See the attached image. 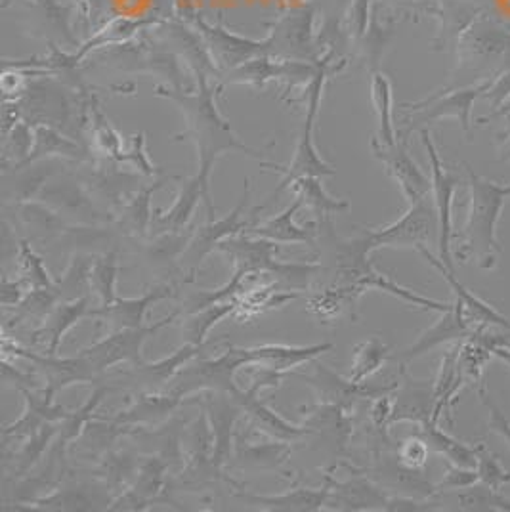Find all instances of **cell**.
<instances>
[{
    "label": "cell",
    "mask_w": 510,
    "mask_h": 512,
    "mask_svg": "<svg viewBox=\"0 0 510 512\" xmlns=\"http://www.w3.org/2000/svg\"><path fill=\"white\" fill-rule=\"evenodd\" d=\"M2 383L10 384L18 392H22L25 388H41L37 377L14 367L8 358H2Z\"/></svg>",
    "instance_id": "obj_53"
},
{
    "label": "cell",
    "mask_w": 510,
    "mask_h": 512,
    "mask_svg": "<svg viewBox=\"0 0 510 512\" xmlns=\"http://www.w3.org/2000/svg\"><path fill=\"white\" fill-rule=\"evenodd\" d=\"M419 253L425 256L426 260L430 262L432 268H436L444 279L447 281V285L451 287L453 295H455V302L465 310V314L468 316V320L472 321L476 325V329H491V327H501L505 331H510V320L505 318L501 312H497L493 306H489L486 300L476 297L472 291H468L467 287L455 278V272L449 270L446 264L440 260V256H434L428 247L419 249Z\"/></svg>",
    "instance_id": "obj_23"
},
{
    "label": "cell",
    "mask_w": 510,
    "mask_h": 512,
    "mask_svg": "<svg viewBox=\"0 0 510 512\" xmlns=\"http://www.w3.org/2000/svg\"><path fill=\"white\" fill-rule=\"evenodd\" d=\"M279 243L256 237V235H234L220 243L218 253L228 256L232 262V270H241L245 274H258L270 283L281 260L277 258Z\"/></svg>",
    "instance_id": "obj_11"
},
{
    "label": "cell",
    "mask_w": 510,
    "mask_h": 512,
    "mask_svg": "<svg viewBox=\"0 0 510 512\" xmlns=\"http://www.w3.org/2000/svg\"><path fill=\"white\" fill-rule=\"evenodd\" d=\"M201 409L207 413L211 432H213V459L218 469L226 470L232 463L235 446V428L243 407L237 404L232 394L203 392Z\"/></svg>",
    "instance_id": "obj_10"
},
{
    "label": "cell",
    "mask_w": 510,
    "mask_h": 512,
    "mask_svg": "<svg viewBox=\"0 0 510 512\" xmlns=\"http://www.w3.org/2000/svg\"><path fill=\"white\" fill-rule=\"evenodd\" d=\"M167 472L170 467L161 457L146 455L134 482L111 501L109 511H146L153 503L172 505L174 501L167 495L170 486Z\"/></svg>",
    "instance_id": "obj_8"
},
{
    "label": "cell",
    "mask_w": 510,
    "mask_h": 512,
    "mask_svg": "<svg viewBox=\"0 0 510 512\" xmlns=\"http://www.w3.org/2000/svg\"><path fill=\"white\" fill-rule=\"evenodd\" d=\"M388 358H390V346L379 337H371L367 341L356 344L352 354V371L348 379L352 383H367L373 375H377L383 369Z\"/></svg>",
    "instance_id": "obj_38"
},
{
    "label": "cell",
    "mask_w": 510,
    "mask_h": 512,
    "mask_svg": "<svg viewBox=\"0 0 510 512\" xmlns=\"http://www.w3.org/2000/svg\"><path fill=\"white\" fill-rule=\"evenodd\" d=\"M474 331H478L476 325L468 320L465 310L453 300V308L442 312V318L432 327H428L425 333H421L419 339L402 352L400 360L404 363L411 362L447 342L467 341Z\"/></svg>",
    "instance_id": "obj_20"
},
{
    "label": "cell",
    "mask_w": 510,
    "mask_h": 512,
    "mask_svg": "<svg viewBox=\"0 0 510 512\" xmlns=\"http://www.w3.org/2000/svg\"><path fill=\"white\" fill-rule=\"evenodd\" d=\"M459 350L461 342H457L449 352L444 354L438 375L434 379V413L432 423H438L444 415L451 421V409L457 402L461 388L467 384V379L459 365Z\"/></svg>",
    "instance_id": "obj_31"
},
{
    "label": "cell",
    "mask_w": 510,
    "mask_h": 512,
    "mask_svg": "<svg viewBox=\"0 0 510 512\" xmlns=\"http://www.w3.org/2000/svg\"><path fill=\"white\" fill-rule=\"evenodd\" d=\"M470 188L472 201L459 256L476 260L482 270H491L495 268L497 253L501 251L497 243V222L510 188L491 184L474 174H470Z\"/></svg>",
    "instance_id": "obj_1"
},
{
    "label": "cell",
    "mask_w": 510,
    "mask_h": 512,
    "mask_svg": "<svg viewBox=\"0 0 510 512\" xmlns=\"http://www.w3.org/2000/svg\"><path fill=\"white\" fill-rule=\"evenodd\" d=\"M237 306H239V297L218 302L209 308H201L197 312L184 314V320L180 325L182 344H195V346L207 344V337L214 325L235 314Z\"/></svg>",
    "instance_id": "obj_34"
},
{
    "label": "cell",
    "mask_w": 510,
    "mask_h": 512,
    "mask_svg": "<svg viewBox=\"0 0 510 512\" xmlns=\"http://www.w3.org/2000/svg\"><path fill=\"white\" fill-rule=\"evenodd\" d=\"M60 302L56 289H31L23 297L22 302L14 308L12 321L37 320L43 321L54 306Z\"/></svg>",
    "instance_id": "obj_45"
},
{
    "label": "cell",
    "mask_w": 510,
    "mask_h": 512,
    "mask_svg": "<svg viewBox=\"0 0 510 512\" xmlns=\"http://www.w3.org/2000/svg\"><path fill=\"white\" fill-rule=\"evenodd\" d=\"M18 260H20V279L31 289H54L56 279L44 266V260L33 251L29 241H20L18 245Z\"/></svg>",
    "instance_id": "obj_43"
},
{
    "label": "cell",
    "mask_w": 510,
    "mask_h": 512,
    "mask_svg": "<svg viewBox=\"0 0 510 512\" xmlns=\"http://www.w3.org/2000/svg\"><path fill=\"white\" fill-rule=\"evenodd\" d=\"M430 165H432V192H434V207L438 213V222H440V241H438V256L446 264L449 270L455 272L453 264V255H451V235H453V222H451V209H453V195L457 188V180L449 176L440 163V157L436 153V148L430 140V134L423 132Z\"/></svg>",
    "instance_id": "obj_14"
},
{
    "label": "cell",
    "mask_w": 510,
    "mask_h": 512,
    "mask_svg": "<svg viewBox=\"0 0 510 512\" xmlns=\"http://www.w3.org/2000/svg\"><path fill=\"white\" fill-rule=\"evenodd\" d=\"M302 207V199L295 197V203L291 207H287L283 213L276 214L260 224H253L247 234L256 235V237H264L270 241H276L279 245H295L302 243L308 247H316L319 237L318 226H298L295 222V214Z\"/></svg>",
    "instance_id": "obj_29"
},
{
    "label": "cell",
    "mask_w": 510,
    "mask_h": 512,
    "mask_svg": "<svg viewBox=\"0 0 510 512\" xmlns=\"http://www.w3.org/2000/svg\"><path fill=\"white\" fill-rule=\"evenodd\" d=\"M419 434L425 438L430 451L442 455L449 463L465 469H476L478 446H468L465 442L453 438L451 434L438 427V423L432 421L419 425Z\"/></svg>",
    "instance_id": "obj_35"
},
{
    "label": "cell",
    "mask_w": 510,
    "mask_h": 512,
    "mask_svg": "<svg viewBox=\"0 0 510 512\" xmlns=\"http://www.w3.org/2000/svg\"><path fill=\"white\" fill-rule=\"evenodd\" d=\"M335 348L333 342H321V344H308V346H291V344H256V346H247L251 356L255 358L256 363L268 365L281 373H289L297 369L300 365L314 363L319 356L331 352Z\"/></svg>",
    "instance_id": "obj_30"
},
{
    "label": "cell",
    "mask_w": 510,
    "mask_h": 512,
    "mask_svg": "<svg viewBox=\"0 0 510 512\" xmlns=\"http://www.w3.org/2000/svg\"><path fill=\"white\" fill-rule=\"evenodd\" d=\"M234 0H213V6H232Z\"/></svg>",
    "instance_id": "obj_55"
},
{
    "label": "cell",
    "mask_w": 510,
    "mask_h": 512,
    "mask_svg": "<svg viewBox=\"0 0 510 512\" xmlns=\"http://www.w3.org/2000/svg\"><path fill=\"white\" fill-rule=\"evenodd\" d=\"M218 341L207 342L203 346L195 344H182L178 350H174L167 358H161L157 362H142L138 365H130V369L119 373L117 377L121 381H127L128 386H132L136 392H165L169 390L170 384L176 379V375L188 365V363L199 358L203 350L213 346Z\"/></svg>",
    "instance_id": "obj_9"
},
{
    "label": "cell",
    "mask_w": 510,
    "mask_h": 512,
    "mask_svg": "<svg viewBox=\"0 0 510 512\" xmlns=\"http://www.w3.org/2000/svg\"><path fill=\"white\" fill-rule=\"evenodd\" d=\"M365 293L362 287L323 285L306 299V310L323 323H335L342 318L356 320V308Z\"/></svg>",
    "instance_id": "obj_28"
},
{
    "label": "cell",
    "mask_w": 510,
    "mask_h": 512,
    "mask_svg": "<svg viewBox=\"0 0 510 512\" xmlns=\"http://www.w3.org/2000/svg\"><path fill=\"white\" fill-rule=\"evenodd\" d=\"M434 413V381H415L405 377L394 392V411L390 425L394 423H415L425 425L432 421Z\"/></svg>",
    "instance_id": "obj_26"
},
{
    "label": "cell",
    "mask_w": 510,
    "mask_h": 512,
    "mask_svg": "<svg viewBox=\"0 0 510 512\" xmlns=\"http://www.w3.org/2000/svg\"><path fill=\"white\" fill-rule=\"evenodd\" d=\"M25 398L22 417L2 430V442L29 438L48 423H62L69 411L56 404V394L50 388H25L20 392Z\"/></svg>",
    "instance_id": "obj_13"
},
{
    "label": "cell",
    "mask_w": 510,
    "mask_h": 512,
    "mask_svg": "<svg viewBox=\"0 0 510 512\" xmlns=\"http://www.w3.org/2000/svg\"><path fill=\"white\" fill-rule=\"evenodd\" d=\"M199 199H205L207 209H209V220L213 218L214 209L211 203V195H209V180L203 178L201 174H197L193 180L188 182V186L180 192L176 197L174 205L165 213L155 214L153 222H151V235L174 234V232H182L188 222L192 220L193 211L199 203Z\"/></svg>",
    "instance_id": "obj_24"
},
{
    "label": "cell",
    "mask_w": 510,
    "mask_h": 512,
    "mask_svg": "<svg viewBox=\"0 0 510 512\" xmlns=\"http://www.w3.org/2000/svg\"><path fill=\"white\" fill-rule=\"evenodd\" d=\"M428 455H430V448L419 432L407 436L396 449V461L405 469L415 470V472L425 469Z\"/></svg>",
    "instance_id": "obj_48"
},
{
    "label": "cell",
    "mask_w": 510,
    "mask_h": 512,
    "mask_svg": "<svg viewBox=\"0 0 510 512\" xmlns=\"http://www.w3.org/2000/svg\"><path fill=\"white\" fill-rule=\"evenodd\" d=\"M107 392H109V386L98 384L83 406L75 409V411H69V415L60 423V432L56 436V442H60L65 448H71V444L81 436V432L85 430L86 425L98 417L96 411H98L100 404L104 402Z\"/></svg>",
    "instance_id": "obj_40"
},
{
    "label": "cell",
    "mask_w": 510,
    "mask_h": 512,
    "mask_svg": "<svg viewBox=\"0 0 510 512\" xmlns=\"http://www.w3.org/2000/svg\"><path fill=\"white\" fill-rule=\"evenodd\" d=\"M180 316V312H172L167 318L155 321L153 325H144L136 329H121V331H109L104 339L90 344L81 350V354L88 358V362L96 367L98 373H106L107 369L119 365V363H138L144 360V344L149 337L159 333L163 327L170 325L172 321Z\"/></svg>",
    "instance_id": "obj_5"
},
{
    "label": "cell",
    "mask_w": 510,
    "mask_h": 512,
    "mask_svg": "<svg viewBox=\"0 0 510 512\" xmlns=\"http://www.w3.org/2000/svg\"><path fill=\"white\" fill-rule=\"evenodd\" d=\"M157 188V186H155ZM153 188V190H155ZM151 188L144 193H140L127 209V214H123L121 226L128 235L134 237H146L148 230H151L153 216L149 213V195L153 192Z\"/></svg>",
    "instance_id": "obj_47"
},
{
    "label": "cell",
    "mask_w": 510,
    "mask_h": 512,
    "mask_svg": "<svg viewBox=\"0 0 510 512\" xmlns=\"http://www.w3.org/2000/svg\"><path fill=\"white\" fill-rule=\"evenodd\" d=\"M371 150L377 159L383 161L390 176L398 182L409 205L425 199L428 193L432 192V182L426 178L425 172L415 165V161L409 157L404 146H400L398 142L394 146H386L377 138H373Z\"/></svg>",
    "instance_id": "obj_16"
},
{
    "label": "cell",
    "mask_w": 510,
    "mask_h": 512,
    "mask_svg": "<svg viewBox=\"0 0 510 512\" xmlns=\"http://www.w3.org/2000/svg\"><path fill=\"white\" fill-rule=\"evenodd\" d=\"M478 398L489 411V428L495 434H499L510 448V421L505 417V413L499 409V406L493 402V398L489 396L488 388L484 384L478 388Z\"/></svg>",
    "instance_id": "obj_51"
},
{
    "label": "cell",
    "mask_w": 510,
    "mask_h": 512,
    "mask_svg": "<svg viewBox=\"0 0 510 512\" xmlns=\"http://www.w3.org/2000/svg\"><path fill=\"white\" fill-rule=\"evenodd\" d=\"M234 398L237 400V404L243 407V413L247 415L251 427L258 430L260 434H264L266 438L293 444L304 436H310L308 428L283 419L279 413L270 409L260 400V394L251 392L249 388H237Z\"/></svg>",
    "instance_id": "obj_21"
},
{
    "label": "cell",
    "mask_w": 510,
    "mask_h": 512,
    "mask_svg": "<svg viewBox=\"0 0 510 512\" xmlns=\"http://www.w3.org/2000/svg\"><path fill=\"white\" fill-rule=\"evenodd\" d=\"M2 346L12 348L14 358H23L29 363H33V367L43 375L44 386L50 388L54 394L62 392L65 388L73 386V384L98 383L104 375L96 371V367L88 362V358L83 356L81 352L73 358H60L58 354H35L27 348L20 346L18 342H12L8 339L6 331L2 337Z\"/></svg>",
    "instance_id": "obj_6"
},
{
    "label": "cell",
    "mask_w": 510,
    "mask_h": 512,
    "mask_svg": "<svg viewBox=\"0 0 510 512\" xmlns=\"http://www.w3.org/2000/svg\"><path fill=\"white\" fill-rule=\"evenodd\" d=\"M237 497L247 505L270 512H314L325 509L329 499V482L323 488H295L277 495H253L237 491Z\"/></svg>",
    "instance_id": "obj_27"
},
{
    "label": "cell",
    "mask_w": 510,
    "mask_h": 512,
    "mask_svg": "<svg viewBox=\"0 0 510 512\" xmlns=\"http://www.w3.org/2000/svg\"><path fill=\"white\" fill-rule=\"evenodd\" d=\"M394 392L383 394V396L371 400L369 417H371L373 427L379 428V430L390 427V419H392V411H394Z\"/></svg>",
    "instance_id": "obj_54"
},
{
    "label": "cell",
    "mask_w": 510,
    "mask_h": 512,
    "mask_svg": "<svg viewBox=\"0 0 510 512\" xmlns=\"http://www.w3.org/2000/svg\"><path fill=\"white\" fill-rule=\"evenodd\" d=\"M188 400L165 390V392H138L125 409L117 411L111 419L125 427H157L167 423Z\"/></svg>",
    "instance_id": "obj_18"
},
{
    "label": "cell",
    "mask_w": 510,
    "mask_h": 512,
    "mask_svg": "<svg viewBox=\"0 0 510 512\" xmlns=\"http://www.w3.org/2000/svg\"><path fill=\"white\" fill-rule=\"evenodd\" d=\"M373 251L383 247L392 249H423L438 245L440 241V222L436 207L428 197L411 205V209L390 226L367 232Z\"/></svg>",
    "instance_id": "obj_4"
},
{
    "label": "cell",
    "mask_w": 510,
    "mask_h": 512,
    "mask_svg": "<svg viewBox=\"0 0 510 512\" xmlns=\"http://www.w3.org/2000/svg\"><path fill=\"white\" fill-rule=\"evenodd\" d=\"M319 104V85L314 86V94H312V100H310V109H308V115H306V125L302 130V136L298 140L297 150L293 155V161L287 165V167H277L274 165V169L283 174V182L279 186L277 192L289 188L295 180L298 178H304V176H331L335 174V171L321 159L318 148L314 144V121H316V113H318Z\"/></svg>",
    "instance_id": "obj_15"
},
{
    "label": "cell",
    "mask_w": 510,
    "mask_h": 512,
    "mask_svg": "<svg viewBox=\"0 0 510 512\" xmlns=\"http://www.w3.org/2000/svg\"><path fill=\"white\" fill-rule=\"evenodd\" d=\"M302 427L318 436L333 453H342L352 436V419L348 407L319 402L318 406L302 407Z\"/></svg>",
    "instance_id": "obj_19"
},
{
    "label": "cell",
    "mask_w": 510,
    "mask_h": 512,
    "mask_svg": "<svg viewBox=\"0 0 510 512\" xmlns=\"http://www.w3.org/2000/svg\"><path fill=\"white\" fill-rule=\"evenodd\" d=\"M90 297L75 300H62L54 306V310L41 321V325L33 331L31 344H43L46 354H58L65 335L85 318H90Z\"/></svg>",
    "instance_id": "obj_22"
},
{
    "label": "cell",
    "mask_w": 510,
    "mask_h": 512,
    "mask_svg": "<svg viewBox=\"0 0 510 512\" xmlns=\"http://www.w3.org/2000/svg\"><path fill=\"white\" fill-rule=\"evenodd\" d=\"M29 287L25 285L23 279H10L6 274L2 276L0 281V304L4 310H10V308H16L23 297L27 295Z\"/></svg>",
    "instance_id": "obj_52"
},
{
    "label": "cell",
    "mask_w": 510,
    "mask_h": 512,
    "mask_svg": "<svg viewBox=\"0 0 510 512\" xmlns=\"http://www.w3.org/2000/svg\"><path fill=\"white\" fill-rule=\"evenodd\" d=\"M60 432V423H48L39 428L35 434L23 440L18 451H14V474L27 476L44 459V455L50 451L56 436Z\"/></svg>",
    "instance_id": "obj_37"
},
{
    "label": "cell",
    "mask_w": 510,
    "mask_h": 512,
    "mask_svg": "<svg viewBox=\"0 0 510 512\" xmlns=\"http://www.w3.org/2000/svg\"><path fill=\"white\" fill-rule=\"evenodd\" d=\"M476 482H480L478 480V470L465 469V467H457V465L449 463L442 480L434 488H436V491L465 490V488L474 486Z\"/></svg>",
    "instance_id": "obj_50"
},
{
    "label": "cell",
    "mask_w": 510,
    "mask_h": 512,
    "mask_svg": "<svg viewBox=\"0 0 510 512\" xmlns=\"http://www.w3.org/2000/svg\"><path fill=\"white\" fill-rule=\"evenodd\" d=\"M371 98L373 106L379 117V136L377 140L383 142L386 146H394L396 140V130L392 125V88L388 79L383 75H375L371 83Z\"/></svg>",
    "instance_id": "obj_42"
},
{
    "label": "cell",
    "mask_w": 510,
    "mask_h": 512,
    "mask_svg": "<svg viewBox=\"0 0 510 512\" xmlns=\"http://www.w3.org/2000/svg\"><path fill=\"white\" fill-rule=\"evenodd\" d=\"M140 455L123 449H109L98 459V469H96V476L102 482V486H106L107 490L113 493V499L127 490L128 486L134 482L140 465H142Z\"/></svg>",
    "instance_id": "obj_32"
},
{
    "label": "cell",
    "mask_w": 510,
    "mask_h": 512,
    "mask_svg": "<svg viewBox=\"0 0 510 512\" xmlns=\"http://www.w3.org/2000/svg\"><path fill=\"white\" fill-rule=\"evenodd\" d=\"M474 100V92H463L447 98L438 106L430 107L425 113V119H438V117H459L463 125L468 127V113Z\"/></svg>",
    "instance_id": "obj_49"
},
{
    "label": "cell",
    "mask_w": 510,
    "mask_h": 512,
    "mask_svg": "<svg viewBox=\"0 0 510 512\" xmlns=\"http://www.w3.org/2000/svg\"><path fill=\"white\" fill-rule=\"evenodd\" d=\"M96 505H111V499L100 497V490H90L86 484H60L56 490L35 503L29 505V509H39V511H90L98 509Z\"/></svg>",
    "instance_id": "obj_33"
},
{
    "label": "cell",
    "mask_w": 510,
    "mask_h": 512,
    "mask_svg": "<svg viewBox=\"0 0 510 512\" xmlns=\"http://www.w3.org/2000/svg\"><path fill=\"white\" fill-rule=\"evenodd\" d=\"M255 358L247 348L230 346L226 352L218 354L216 358H205V360H192L188 363L172 381L169 386L170 392L190 398L193 394L203 392H218V394H232L237 392L235 373L245 367L253 365Z\"/></svg>",
    "instance_id": "obj_3"
},
{
    "label": "cell",
    "mask_w": 510,
    "mask_h": 512,
    "mask_svg": "<svg viewBox=\"0 0 510 512\" xmlns=\"http://www.w3.org/2000/svg\"><path fill=\"white\" fill-rule=\"evenodd\" d=\"M291 188H293L295 195L302 199V205H306L312 213L318 216V224L325 222L329 216L342 213V211L348 209L346 201L335 199V197H331L329 193L325 192L323 184L319 182V178H316V176L298 178L291 184Z\"/></svg>",
    "instance_id": "obj_36"
},
{
    "label": "cell",
    "mask_w": 510,
    "mask_h": 512,
    "mask_svg": "<svg viewBox=\"0 0 510 512\" xmlns=\"http://www.w3.org/2000/svg\"><path fill=\"white\" fill-rule=\"evenodd\" d=\"M188 119V136L192 138L199 151V174L209 180L214 161L224 151H249L243 146L232 132L230 125L218 115L213 98L209 92L199 96H184V94H167Z\"/></svg>",
    "instance_id": "obj_2"
},
{
    "label": "cell",
    "mask_w": 510,
    "mask_h": 512,
    "mask_svg": "<svg viewBox=\"0 0 510 512\" xmlns=\"http://www.w3.org/2000/svg\"><path fill=\"white\" fill-rule=\"evenodd\" d=\"M170 297H176V285L157 283L140 297H132V299H119L117 297V300L111 302L109 306L92 308L90 318H96L100 323H104L109 331L144 327L149 308L155 302L170 299Z\"/></svg>",
    "instance_id": "obj_12"
},
{
    "label": "cell",
    "mask_w": 510,
    "mask_h": 512,
    "mask_svg": "<svg viewBox=\"0 0 510 512\" xmlns=\"http://www.w3.org/2000/svg\"><path fill=\"white\" fill-rule=\"evenodd\" d=\"M247 203H249V186H245V195L232 213L220 220L211 218L205 226H201L193 232L192 241L180 258V268H184L188 272V276L193 278L201 270L205 258L213 255L214 251H218L220 243H224L226 239L239 235L241 232H247L253 226L249 220H243Z\"/></svg>",
    "instance_id": "obj_7"
},
{
    "label": "cell",
    "mask_w": 510,
    "mask_h": 512,
    "mask_svg": "<svg viewBox=\"0 0 510 512\" xmlns=\"http://www.w3.org/2000/svg\"><path fill=\"white\" fill-rule=\"evenodd\" d=\"M291 451V442L274 438H268V442H255L237 434L230 467L249 472H279L287 465Z\"/></svg>",
    "instance_id": "obj_25"
},
{
    "label": "cell",
    "mask_w": 510,
    "mask_h": 512,
    "mask_svg": "<svg viewBox=\"0 0 510 512\" xmlns=\"http://www.w3.org/2000/svg\"><path fill=\"white\" fill-rule=\"evenodd\" d=\"M459 505L463 511H501L510 512V497L501 491L491 490L486 484L476 482L459 493Z\"/></svg>",
    "instance_id": "obj_44"
},
{
    "label": "cell",
    "mask_w": 510,
    "mask_h": 512,
    "mask_svg": "<svg viewBox=\"0 0 510 512\" xmlns=\"http://www.w3.org/2000/svg\"><path fill=\"white\" fill-rule=\"evenodd\" d=\"M119 253L117 249L94 256L90 268V291L96 293L100 306H109L117 300V279H119Z\"/></svg>",
    "instance_id": "obj_39"
},
{
    "label": "cell",
    "mask_w": 510,
    "mask_h": 512,
    "mask_svg": "<svg viewBox=\"0 0 510 512\" xmlns=\"http://www.w3.org/2000/svg\"><path fill=\"white\" fill-rule=\"evenodd\" d=\"M94 256L75 253L69 260L62 278L56 279V293L62 300H75L86 297L90 291V268Z\"/></svg>",
    "instance_id": "obj_41"
},
{
    "label": "cell",
    "mask_w": 510,
    "mask_h": 512,
    "mask_svg": "<svg viewBox=\"0 0 510 512\" xmlns=\"http://www.w3.org/2000/svg\"><path fill=\"white\" fill-rule=\"evenodd\" d=\"M476 470H478V480L489 486L491 490L501 491L503 486L510 484V470L505 469L499 455L486 448L484 444L478 446Z\"/></svg>",
    "instance_id": "obj_46"
},
{
    "label": "cell",
    "mask_w": 510,
    "mask_h": 512,
    "mask_svg": "<svg viewBox=\"0 0 510 512\" xmlns=\"http://www.w3.org/2000/svg\"><path fill=\"white\" fill-rule=\"evenodd\" d=\"M329 482V499L325 509L329 511H386L390 495L365 476H352L337 482L325 476Z\"/></svg>",
    "instance_id": "obj_17"
}]
</instances>
